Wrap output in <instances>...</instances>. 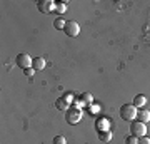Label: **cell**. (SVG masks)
Returning a JSON list of instances; mask_svg holds the SVG:
<instances>
[{
    "mask_svg": "<svg viewBox=\"0 0 150 144\" xmlns=\"http://www.w3.org/2000/svg\"><path fill=\"white\" fill-rule=\"evenodd\" d=\"M137 121H140V123H149L150 121V111L149 109L142 107L139 111V114H137Z\"/></svg>",
    "mask_w": 150,
    "mask_h": 144,
    "instance_id": "obj_8",
    "label": "cell"
},
{
    "mask_svg": "<svg viewBox=\"0 0 150 144\" xmlns=\"http://www.w3.org/2000/svg\"><path fill=\"white\" fill-rule=\"evenodd\" d=\"M95 128L98 133H103V131H110V123H108V119L102 117V119H98L95 123Z\"/></svg>",
    "mask_w": 150,
    "mask_h": 144,
    "instance_id": "obj_7",
    "label": "cell"
},
{
    "mask_svg": "<svg viewBox=\"0 0 150 144\" xmlns=\"http://www.w3.org/2000/svg\"><path fill=\"white\" fill-rule=\"evenodd\" d=\"M145 104H147V97H145V96H142V94L135 96V99H134V106H135V107L142 109V107H144Z\"/></svg>",
    "mask_w": 150,
    "mask_h": 144,
    "instance_id": "obj_11",
    "label": "cell"
},
{
    "mask_svg": "<svg viewBox=\"0 0 150 144\" xmlns=\"http://www.w3.org/2000/svg\"><path fill=\"white\" fill-rule=\"evenodd\" d=\"M90 111L93 112V114H97V112L100 111V107H98V106H97V107H95V106H92V107H90Z\"/></svg>",
    "mask_w": 150,
    "mask_h": 144,
    "instance_id": "obj_22",
    "label": "cell"
},
{
    "mask_svg": "<svg viewBox=\"0 0 150 144\" xmlns=\"http://www.w3.org/2000/svg\"><path fill=\"white\" fill-rule=\"evenodd\" d=\"M139 144H150V138H147V136L139 138Z\"/></svg>",
    "mask_w": 150,
    "mask_h": 144,
    "instance_id": "obj_20",
    "label": "cell"
},
{
    "mask_svg": "<svg viewBox=\"0 0 150 144\" xmlns=\"http://www.w3.org/2000/svg\"><path fill=\"white\" fill-rule=\"evenodd\" d=\"M32 67L35 70H43V67H45V59H43V57H35Z\"/></svg>",
    "mask_w": 150,
    "mask_h": 144,
    "instance_id": "obj_10",
    "label": "cell"
},
{
    "mask_svg": "<svg viewBox=\"0 0 150 144\" xmlns=\"http://www.w3.org/2000/svg\"><path fill=\"white\" fill-rule=\"evenodd\" d=\"M64 99H65L67 102H69V104H72V102H75V96L72 94V92H65V94H64Z\"/></svg>",
    "mask_w": 150,
    "mask_h": 144,
    "instance_id": "obj_17",
    "label": "cell"
},
{
    "mask_svg": "<svg viewBox=\"0 0 150 144\" xmlns=\"http://www.w3.org/2000/svg\"><path fill=\"white\" fill-rule=\"evenodd\" d=\"M65 25H67V22H65L64 19H55L54 27L57 29V30H64V29H65Z\"/></svg>",
    "mask_w": 150,
    "mask_h": 144,
    "instance_id": "obj_15",
    "label": "cell"
},
{
    "mask_svg": "<svg viewBox=\"0 0 150 144\" xmlns=\"http://www.w3.org/2000/svg\"><path fill=\"white\" fill-rule=\"evenodd\" d=\"M85 106V104H83V102L80 101V99H79V101H75L74 102V107H77V109H82V107Z\"/></svg>",
    "mask_w": 150,
    "mask_h": 144,
    "instance_id": "obj_21",
    "label": "cell"
},
{
    "mask_svg": "<svg viewBox=\"0 0 150 144\" xmlns=\"http://www.w3.org/2000/svg\"><path fill=\"white\" fill-rule=\"evenodd\" d=\"M55 106H57V109H60V111H69L70 109V104L67 101H65L64 97H60V99H57V102H55Z\"/></svg>",
    "mask_w": 150,
    "mask_h": 144,
    "instance_id": "obj_9",
    "label": "cell"
},
{
    "mask_svg": "<svg viewBox=\"0 0 150 144\" xmlns=\"http://www.w3.org/2000/svg\"><path fill=\"white\" fill-rule=\"evenodd\" d=\"M23 74L27 75V77H33V74H35V69H33V67H30V69H25V70H23Z\"/></svg>",
    "mask_w": 150,
    "mask_h": 144,
    "instance_id": "obj_19",
    "label": "cell"
},
{
    "mask_svg": "<svg viewBox=\"0 0 150 144\" xmlns=\"http://www.w3.org/2000/svg\"><path fill=\"white\" fill-rule=\"evenodd\" d=\"M33 64V59H30V55L28 54H18L17 55V65L20 67V69H30Z\"/></svg>",
    "mask_w": 150,
    "mask_h": 144,
    "instance_id": "obj_4",
    "label": "cell"
},
{
    "mask_svg": "<svg viewBox=\"0 0 150 144\" xmlns=\"http://www.w3.org/2000/svg\"><path fill=\"white\" fill-rule=\"evenodd\" d=\"M130 131H132V134H134V136H137V138H144L145 134H147V126H145V123L134 121V123H132V126H130Z\"/></svg>",
    "mask_w": 150,
    "mask_h": 144,
    "instance_id": "obj_3",
    "label": "cell"
},
{
    "mask_svg": "<svg viewBox=\"0 0 150 144\" xmlns=\"http://www.w3.org/2000/svg\"><path fill=\"white\" fill-rule=\"evenodd\" d=\"M125 144H139V138L134 136V134H130V136L125 138Z\"/></svg>",
    "mask_w": 150,
    "mask_h": 144,
    "instance_id": "obj_16",
    "label": "cell"
},
{
    "mask_svg": "<svg viewBox=\"0 0 150 144\" xmlns=\"http://www.w3.org/2000/svg\"><path fill=\"white\" fill-rule=\"evenodd\" d=\"M137 114H139V111H137V107L134 104H123L120 107V117L123 121H132L134 123L135 119H137Z\"/></svg>",
    "mask_w": 150,
    "mask_h": 144,
    "instance_id": "obj_1",
    "label": "cell"
},
{
    "mask_svg": "<svg viewBox=\"0 0 150 144\" xmlns=\"http://www.w3.org/2000/svg\"><path fill=\"white\" fill-rule=\"evenodd\" d=\"M54 144H67V141H65L64 136H55V138H54Z\"/></svg>",
    "mask_w": 150,
    "mask_h": 144,
    "instance_id": "obj_18",
    "label": "cell"
},
{
    "mask_svg": "<svg viewBox=\"0 0 150 144\" xmlns=\"http://www.w3.org/2000/svg\"><path fill=\"white\" fill-rule=\"evenodd\" d=\"M38 10L42 12V14L55 12V2L54 0H40V2H38Z\"/></svg>",
    "mask_w": 150,
    "mask_h": 144,
    "instance_id": "obj_6",
    "label": "cell"
},
{
    "mask_svg": "<svg viewBox=\"0 0 150 144\" xmlns=\"http://www.w3.org/2000/svg\"><path fill=\"white\" fill-rule=\"evenodd\" d=\"M65 34L69 35V37H77L79 34H80V25L77 24L75 20H70V22H67V25H65Z\"/></svg>",
    "mask_w": 150,
    "mask_h": 144,
    "instance_id": "obj_5",
    "label": "cell"
},
{
    "mask_svg": "<svg viewBox=\"0 0 150 144\" xmlns=\"http://www.w3.org/2000/svg\"><path fill=\"white\" fill-rule=\"evenodd\" d=\"M83 117V114H82V109H77V107H70L69 111H67V116H65V119H67V123L69 124H77L80 123V119Z\"/></svg>",
    "mask_w": 150,
    "mask_h": 144,
    "instance_id": "obj_2",
    "label": "cell"
},
{
    "mask_svg": "<svg viewBox=\"0 0 150 144\" xmlns=\"http://www.w3.org/2000/svg\"><path fill=\"white\" fill-rule=\"evenodd\" d=\"M65 12H67V4H65V2H57V4H55V14L62 15Z\"/></svg>",
    "mask_w": 150,
    "mask_h": 144,
    "instance_id": "obj_14",
    "label": "cell"
},
{
    "mask_svg": "<svg viewBox=\"0 0 150 144\" xmlns=\"http://www.w3.org/2000/svg\"><path fill=\"white\" fill-rule=\"evenodd\" d=\"M80 101L85 104V106H92L93 104V97H92V94H88V92H83L80 96Z\"/></svg>",
    "mask_w": 150,
    "mask_h": 144,
    "instance_id": "obj_13",
    "label": "cell"
},
{
    "mask_svg": "<svg viewBox=\"0 0 150 144\" xmlns=\"http://www.w3.org/2000/svg\"><path fill=\"white\" fill-rule=\"evenodd\" d=\"M113 138V134L110 131H103V133H98V139L102 141V143H110Z\"/></svg>",
    "mask_w": 150,
    "mask_h": 144,
    "instance_id": "obj_12",
    "label": "cell"
}]
</instances>
